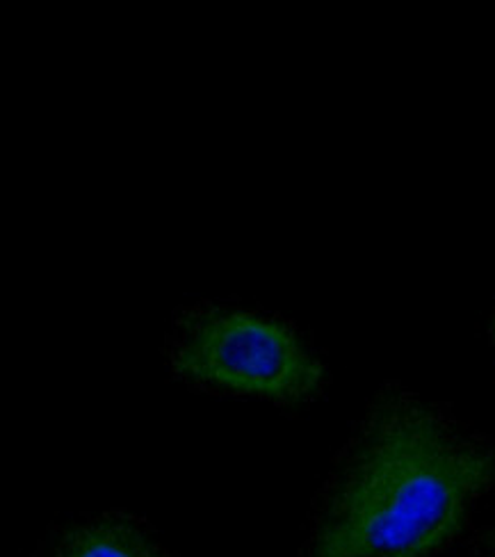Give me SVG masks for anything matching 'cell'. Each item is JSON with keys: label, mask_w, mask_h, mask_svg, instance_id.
Segmentation results:
<instances>
[{"label": "cell", "mask_w": 495, "mask_h": 557, "mask_svg": "<svg viewBox=\"0 0 495 557\" xmlns=\"http://www.w3.org/2000/svg\"><path fill=\"white\" fill-rule=\"evenodd\" d=\"M495 490V444L438 403L386 384L332 463L306 557H438Z\"/></svg>", "instance_id": "cell-1"}, {"label": "cell", "mask_w": 495, "mask_h": 557, "mask_svg": "<svg viewBox=\"0 0 495 557\" xmlns=\"http://www.w3.org/2000/svg\"><path fill=\"white\" fill-rule=\"evenodd\" d=\"M168 361L181 382L197 388L283 407L315 400L326 380L322 359L288 320L235 305L178 313Z\"/></svg>", "instance_id": "cell-2"}, {"label": "cell", "mask_w": 495, "mask_h": 557, "mask_svg": "<svg viewBox=\"0 0 495 557\" xmlns=\"http://www.w3.org/2000/svg\"><path fill=\"white\" fill-rule=\"evenodd\" d=\"M46 557H172L151 528L133 515L106 512L55 532Z\"/></svg>", "instance_id": "cell-3"}, {"label": "cell", "mask_w": 495, "mask_h": 557, "mask_svg": "<svg viewBox=\"0 0 495 557\" xmlns=\"http://www.w3.org/2000/svg\"><path fill=\"white\" fill-rule=\"evenodd\" d=\"M478 557H495V521L478 537Z\"/></svg>", "instance_id": "cell-4"}, {"label": "cell", "mask_w": 495, "mask_h": 557, "mask_svg": "<svg viewBox=\"0 0 495 557\" xmlns=\"http://www.w3.org/2000/svg\"><path fill=\"white\" fill-rule=\"evenodd\" d=\"M491 338H493V345H495V315L491 320Z\"/></svg>", "instance_id": "cell-5"}]
</instances>
